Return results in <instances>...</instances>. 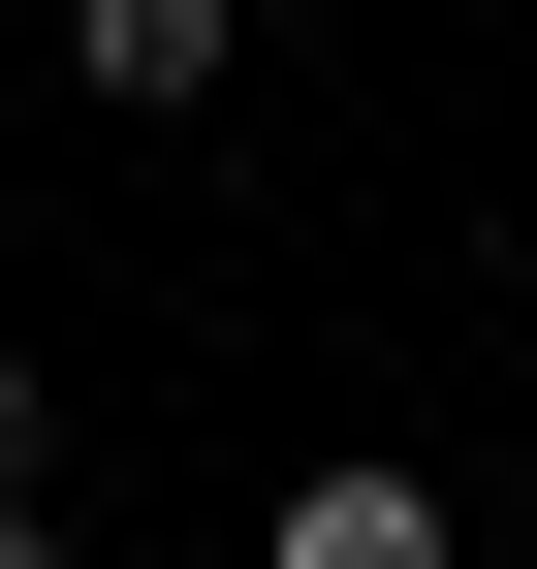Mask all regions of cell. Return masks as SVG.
<instances>
[{"mask_svg":"<svg viewBox=\"0 0 537 569\" xmlns=\"http://www.w3.org/2000/svg\"><path fill=\"white\" fill-rule=\"evenodd\" d=\"M0 507H32V348H0Z\"/></svg>","mask_w":537,"mask_h":569,"instance_id":"3957f363","label":"cell"},{"mask_svg":"<svg viewBox=\"0 0 537 569\" xmlns=\"http://www.w3.org/2000/svg\"><path fill=\"white\" fill-rule=\"evenodd\" d=\"M63 63H95L126 127H190V96H222V0H63Z\"/></svg>","mask_w":537,"mask_h":569,"instance_id":"7a4b0ae2","label":"cell"},{"mask_svg":"<svg viewBox=\"0 0 537 569\" xmlns=\"http://www.w3.org/2000/svg\"><path fill=\"white\" fill-rule=\"evenodd\" d=\"M253 569H475V538H443V475H285Z\"/></svg>","mask_w":537,"mask_h":569,"instance_id":"6da1fadb","label":"cell"},{"mask_svg":"<svg viewBox=\"0 0 537 569\" xmlns=\"http://www.w3.org/2000/svg\"><path fill=\"white\" fill-rule=\"evenodd\" d=\"M0 569H63V507H0Z\"/></svg>","mask_w":537,"mask_h":569,"instance_id":"277c9868","label":"cell"}]
</instances>
